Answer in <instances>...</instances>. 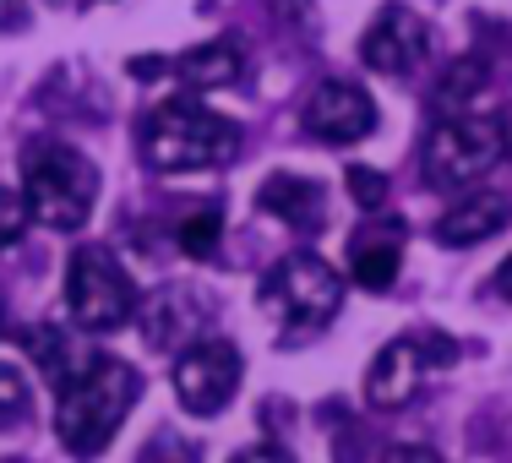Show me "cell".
Masks as SVG:
<instances>
[{
	"label": "cell",
	"instance_id": "cell-1",
	"mask_svg": "<svg viewBox=\"0 0 512 463\" xmlns=\"http://www.w3.org/2000/svg\"><path fill=\"white\" fill-rule=\"evenodd\" d=\"M142 398V371L126 360H93L77 382L60 387L55 404V436L71 458H99L115 442L120 420Z\"/></svg>",
	"mask_w": 512,
	"mask_h": 463
},
{
	"label": "cell",
	"instance_id": "cell-2",
	"mask_svg": "<svg viewBox=\"0 0 512 463\" xmlns=\"http://www.w3.org/2000/svg\"><path fill=\"white\" fill-rule=\"evenodd\" d=\"M142 158L158 175H191V169H224L240 158V126L213 115L197 99L153 104L142 120Z\"/></svg>",
	"mask_w": 512,
	"mask_h": 463
},
{
	"label": "cell",
	"instance_id": "cell-3",
	"mask_svg": "<svg viewBox=\"0 0 512 463\" xmlns=\"http://www.w3.org/2000/svg\"><path fill=\"white\" fill-rule=\"evenodd\" d=\"M22 197H28V213L44 229L71 235V229H82L93 218L99 169H93V158H82L66 142H33L22 153Z\"/></svg>",
	"mask_w": 512,
	"mask_h": 463
},
{
	"label": "cell",
	"instance_id": "cell-4",
	"mask_svg": "<svg viewBox=\"0 0 512 463\" xmlns=\"http://www.w3.org/2000/svg\"><path fill=\"white\" fill-rule=\"evenodd\" d=\"M502 158H507L502 120L458 109V115H442L431 126V137H425V148H420V175H425V186H436V191H469L474 180H485Z\"/></svg>",
	"mask_w": 512,
	"mask_h": 463
},
{
	"label": "cell",
	"instance_id": "cell-5",
	"mask_svg": "<svg viewBox=\"0 0 512 463\" xmlns=\"http://www.w3.org/2000/svg\"><path fill=\"white\" fill-rule=\"evenodd\" d=\"M344 306V278L333 273L316 251H289L273 273L262 278V311L284 333H316Z\"/></svg>",
	"mask_w": 512,
	"mask_h": 463
},
{
	"label": "cell",
	"instance_id": "cell-6",
	"mask_svg": "<svg viewBox=\"0 0 512 463\" xmlns=\"http://www.w3.org/2000/svg\"><path fill=\"white\" fill-rule=\"evenodd\" d=\"M142 295L109 246H77L66 257V311L88 333H115L137 316Z\"/></svg>",
	"mask_w": 512,
	"mask_h": 463
},
{
	"label": "cell",
	"instance_id": "cell-7",
	"mask_svg": "<svg viewBox=\"0 0 512 463\" xmlns=\"http://www.w3.org/2000/svg\"><path fill=\"white\" fill-rule=\"evenodd\" d=\"M453 360H458V344L442 327L393 338L387 349H376L371 371H365V404L371 409H404L409 398L420 393L425 376H431L436 365H453Z\"/></svg>",
	"mask_w": 512,
	"mask_h": 463
},
{
	"label": "cell",
	"instance_id": "cell-8",
	"mask_svg": "<svg viewBox=\"0 0 512 463\" xmlns=\"http://www.w3.org/2000/svg\"><path fill=\"white\" fill-rule=\"evenodd\" d=\"M240 393V349L229 338H197L175 355V398L186 414H224Z\"/></svg>",
	"mask_w": 512,
	"mask_h": 463
},
{
	"label": "cell",
	"instance_id": "cell-9",
	"mask_svg": "<svg viewBox=\"0 0 512 463\" xmlns=\"http://www.w3.org/2000/svg\"><path fill=\"white\" fill-rule=\"evenodd\" d=\"M376 131V99L349 77H327L306 104V137L327 148H355Z\"/></svg>",
	"mask_w": 512,
	"mask_h": 463
},
{
	"label": "cell",
	"instance_id": "cell-10",
	"mask_svg": "<svg viewBox=\"0 0 512 463\" xmlns=\"http://www.w3.org/2000/svg\"><path fill=\"white\" fill-rule=\"evenodd\" d=\"M431 55V28H425L420 11L409 6H382L371 17V28H365L360 39V60L371 71H393V77H404L414 71L420 60Z\"/></svg>",
	"mask_w": 512,
	"mask_h": 463
},
{
	"label": "cell",
	"instance_id": "cell-11",
	"mask_svg": "<svg viewBox=\"0 0 512 463\" xmlns=\"http://www.w3.org/2000/svg\"><path fill=\"white\" fill-rule=\"evenodd\" d=\"M137 311H142V327H148V344H153V349L186 344V338L202 333V322H207V306H202V295H197L191 284L158 289L148 306H137ZM191 344H197V338H191Z\"/></svg>",
	"mask_w": 512,
	"mask_h": 463
},
{
	"label": "cell",
	"instance_id": "cell-12",
	"mask_svg": "<svg viewBox=\"0 0 512 463\" xmlns=\"http://www.w3.org/2000/svg\"><path fill=\"white\" fill-rule=\"evenodd\" d=\"M507 218H512L507 197L480 191V197H463V202H453L442 218H436V240H442V246H480V240L502 235Z\"/></svg>",
	"mask_w": 512,
	"mask_h": 463
},
{
	"label": "cell",
	"instance_id": "cell-13",
	"mask_svg": "<svg viewBox=\"0 0 512 463\" xmlns=\"http://www.w3.org/2000/svg\"><path fill=\"white\" fill-rule=\"evenodd\" d=\"M256 202L267 207L273 218H284L289 229H311L322 224V186L316 180H300V175H267L262 191H256Z\"/></svg>",
	"mask_w": 512,
	"mask_h": 463
},
{
	"label": "cell",
	"instance_id": "cell-14",
	"mask_svg": "<svg viewBox=\"0 0 512 463\" xmlns=\"http://www.w3.org/2000/svg\"><path fill=\"white\" fill-rule=\"evenodd\" d=\"M17 344L28 349L33 360H39V371L50 376L55 387L77 382V376L93 365V355H82V344H77L71 333H60V327H22V333H17Z\"/></svg>",
	"mask_w": 512,
	"mask_h": 463
},
{
	"label": "cell",
	"instance_id": "cell-15",
	"mask_svg": "<svg viewBox=\"0 0 512 463\" xmlns=\"http://www.w3.org/2000/svg\"><path fill=\"white\" fill-rule=\"evenodd\" d=\"M398 267H404V246H398V229L393 235H376V229H365V235H355V251H349V273H355L360 289H393Z\"/></svg>",
	"mask_w": 512,
	"mask_h": 463
},
{
	"label": "cell",
	"instance_id": "cell-16",
	"mask_svg": "<svg viewBox=\"0 0 512 463\" xmlns=\"http://www.w3.org/2000/svg\"><path fill=\"white\" fill-rule=\"evenodd\" d=\"M240 71H246V55H240L229 39L197 44V50H186V55L175 60V77L191 82V88H229Z\"/></svg>",
	"mask_w": 512,
	"mask_h": 463
},
{
	"label": "cell",
	"instance_id": "cell-17",
	"mask_svg": "<svg viewBox=\"0 0 512 463\" xmlns=\"http://www.w3.org/2000/svg\"><path fill=\"white\" fill-rule=\"evenodd\" d=\"M480 88H485V60L463 55V60H453V66L442 71V82H436V109H447V115L474 109V93Z\"/></svg>",
	"mask_w": 512,
	"mask_h": 463
},
{
	"label": "cell",
	"instance_id": "cell-18",
	"mask_svg": "<svg viewBox=\"0 0 512 463\" xmlns=\"http://www.w3.org/2000/svg\"><path fill=\"white\" fill-rule=\"evenodd\" d=\"M218 235H224V218H218V207H202V213H191L186 224H180V251H186L191 262H207L218 251Z\"/></svg>",
	"mask_w": 512,
	"mask_h": 463
},
{
	"label": "cell",
	"instance_id": "cell-19",
	"mask_svg": "<svg viewBox=\"0 0 512 463\" xmlns=\"http://www.w3.org/2000/svg\"><path fill=\"white\" fill-rule=\"evenodd\" d=\"M28 197L22 191H11V186H0V251L6 246H17L22 240V229H28Z\"/></svg>",
	"mask_w": 512,
	"mask_h": 463
},
{
	"label": "cell",
	"instance_id": "cell-20",
	"mask_svg": "<svg viewBox=\"0 0 512 463\" xmlns=\"http://www.w3.org/2000/svg\"><path fill=\"white\" fill-rule=\"evenodd\" d=\"M349 191H355V202L365 207V213H382L387 207V175H376V169H365V164H349Z\"/></svg>",
	"mask_w": 512,
	"mask_h": 463
},
{
	"label": "cell",
	"instance_id": "cell-21",
	"mask_svg": "<svg viewBox=\"0 0 512 463\" xmlns=\"http://www.w3.org/2000/svg\"><path fill=\"white\" fill-rule=\"evenodd\" d=\"M22 414H28V382H22L11 365H0V431L17 425Z\"/></svg>",
	"mask_w": 512,
	"mask_h": 463
},
{
	"label": "cell",
	"instance_id": "cell-22",
	"mask_svg": "<svg viewBox=\"0 0 512 463\" xmlns=\"http://www.w3.org/2000/svg\"><path fill=\"white\" fill-rule=\"evenodd\" d=\"M387 463H442V458H436L431 447H409L404 442V447H393V453H387Z\"/></svg>",
	"mask_w": 512,
	"mask_h": 463
},
{
	"label": "cell",
	"instance_id": "cell-23",
	"mask_svg": "<svg viewBox=\"0 0 512 463\" xmlns=\"http://www.w3.org/2000/svg\"><path fill=\"white\" fill-rule=\"evenodd\" d=\"M229 463H289V458L278 453V447H240V453L229 458Z\"/></svg>",
	"mask_w": 512,
	"mask_h": 463
},
{
	"label": "cell",
	"instance_id": "cell-24",
	"mask_svg": "<svg viewBox=\"0 0 512 463\" xmlns=\"http://www.w3.org/2000/svg\"><path fill=\"white\" fill-rule=\"evenodd\" d=\"M22 17H28V6H22V0H0V33L22 28Z\"/></svg>",
	"mask_w": 512,
	"mask_h": 463
},
{
	"label": "cell",
	"instance_id": "cell-25",
	"mask_svg": "<svg viewBox=\"0 0 512 463\" xmlns=\"http://www.w3.org/2000/svg\"><path fill=\"white\" fill-rule=\"evenodd\" d=\"M496 289H502V300H512V257L496 267Z\"/></svg>",
	"mask_w": 512,
	"mask_h": 463
},
{
	"label": "cell",
	"instance_id": "cell-26",
	"mask_svg": "<svg viewBox=\"0 0 512 463\" xmlns=\"http://www.w3.org/2000/svg\"><path fill=\"white\" fill-rule=\"evenodd\" d=\"M496 120H502V148H507V158H512V104H507Z\"/></svg>",
	"mask_w": 512,
	"mask_h": 463
},
{
	"label": "cell",
	"instance_id": "cell-27",
	"mask_svg": "<svg viewBox=\"0 0 512 463\" xmlns=\"http://www.w3.org/2000/svg\"><path fill=\"white\" fill-rule=\"evenodd\" d=\"M11 333V322H6V295H0V338Z\"/></svg>",
	"mask_w": 512,
	"mask_h": 463
}]
</instances>
